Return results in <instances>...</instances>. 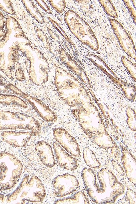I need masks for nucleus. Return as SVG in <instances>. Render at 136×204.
<instances>
[{"mask_svg":"<svg viewBox=\"0 0 136 204\" xmlns=\"http://www.w3.org/2000/svg\"><path fill=\"white\" fill-rule=\"evenodd\" d=\"M45 196L46 190L41 180L35 176L27 175L23 178L8 199L12 203L40 202Z\"/></svg>","mask_w":136,"mask_h":204,"instance_id":"nucleus-1","label":"nucleus"},{"mask_svg":"<svg viewBox=\"0 0 136 204\" xmlns=\"http://www.w3.org/2000/svg\"><path fill=\"white\" fill-rule=\"evenodd\" d=\"M125 188L113 173L103 168L97 173L95 186L96 203H112L124 193Z\"/></svg>","mask_w":136,"mask_h":204,"instance_id":"nucleus-2","label":"nucleus"},{"mask_svg":"<svg viewBox=\"0 0 136 204\" xmlns=\"http://www.w3.org/2000/svg\"><path fill=\"white\" fill-rule=\"evenodd\" d=\"M79 182L76 177L69 173L58 176L52 182V192L57 197H63L71 194L77 190Z\"/></svg>","mask_w":136,"mask_h":204,"instance_id":"nucleus-3","label":"nucleus"},{"mask_svg":"<svg viewBox=\"0 0 136 204\" xmlns=\"http://www.w3.org/2000/svg\"><path fill=\"white\" fill-rule=\"evenodd\" d=\"M110 21L123 50L130 56L135 59V47L130 37L118 22L114 19H111Z\"/></svg>","mask_w":136,"mask_h":204,"instance_id":"nucleus-4","label":"nucleus"},{"mask_svg":"<svg viewBox=\"0 0 136 204\" xmlns=\"http://www.w3.org/2000/svg\"><path fill=\"white\" fill-rule=\"evenodd\" d=\"M55 140L66 151L72 156L78 158L80 156V149L78 144L68 132L61 129L54 130Z\"/></svg>","mask_w":136,"mask_h":204,"instance_id":"nucleus-5","label":"nucleus"},{"mask_svg":"<svg viewBox=\"0 0 136 204\" xmlns=\"http://www.w3.org/2000/svg\"><path fill=\"white\" fill-rule=\"evenodd\" d=\"M53 147L56 161L60 167L70 171L77 169L78 163L75 157L68 153L58 143L54 142Z\"/></svg>","mask_w":136,"mask_h":204,"instance_id":"nucleus-6","label":"nucleus"},{"mask_svg":"<svg viewBox=\"0 0 136 204\" xmlns=\"http://www.w3.org/2000/svg\"><path fill=\"white\" fill-rule=\"evenodd\" d=\"M35 151L43 164L51 168L55 164L54 153L51 146L45 141H39L35 145Z\"/></svg>","mask_w":136,"mask_h":204,"instance_id":"nucleus-7","label":"nucleus"},{"mask_svg":"<svg viewBox=\"0 0 136 204\" xmlns=\"http://www.w3.org/2000/svg\"><path fill=\"white\" fill-rule=\"evenodd\" d=\"M4 140L13 147H22L27 145L32 137L30 132L10 131L3 134Z\"/></svg>","mask_w":136,"mask_h":204,"instance_id":"nucleus-8","label":"nucleus"},{"mask_svg":"<svg viewBox=\"0 0 136 204\" xmlns=\"http://www.w3.org/2000/svg\"><path fill=\"white\" fill-rule=\"evenodd\" d=\"M83 183L88 196L94 202L96 203L95 186L96 175L92 169L85 168L81 173Z\"/></svg>","mask_w":136,"mask_h":204,"instance_id":"nucleus-9","label":"nucleus"},{"mask_svg":"<svg viewBox=\"0 0 136 204\" xmlns=\"http://www.w3.org/2000/svg\"><path fill=\"white\" fill-rule=\"evenodd\" d=\"M122 161L128 179L135 185V159L131 153L125 149H123Z\"/></svg>","mask_w":136,"mask_h":204,"instance_id":"nucleus-10","label":"nucleus"},{"mask_svg":"<svg viewBox=\"0 0 136 204\" xmlns=\"http://www.w3.org/2000/svg\"><path fill=\"white\" fill-rule=\"evenodd\" d=\"M55 204H89L86 195L82 191L75 193L68 197L63 198L56 201Z\"/></svg>","mask_w":136,"mask_h":204,"instance_id":"nucleus-11","label":"nucleus"},{"mask_svg":"<svg viewBox=\"0 0 136 204\" xmlns=\"http://www.w3.org/2000/svg\"><path fill=\"white\" fill-rule=\"evenodd\" d=\"M83 155L84 162L87 166L95 169L100 168L101 164L94 152L90 148L87 147L84 148Z\"/></svg>","mask_w":136,"mask_h":204,"instance_id":"nucleus-12","label":"nucleus"},{"mask_svg":"<svg viewBox=\"0 0 136 204\" xmlns=\"http://www.w3.org/2000/svg\"><path fill=\"white\" fill-rule=\"evenodd\" d=\"M94 142L99 147L102 149H109L115 146V143L110 138L105 135H99L94 138Z\"/></svg>","mask_w":136,"mask_h":204,"instance_id":"nucleus-13","label":"nucleus"},{"mask_svg":"<svg viewBox=\"0 0 136 204\" xmlns=\"http://www.w3.org/2000/svg\"><path fill=\"white\" fill-rule=\"evenodd\" d=\"M99 1L104 11L109 16L113 18H117V14L115 8L110 1Z\"/></svg>","mask_w":136,"mask_h":204,"instance_id":"nucleus-14","label":"nucleus"},{"mask_svg":"<svg viewBox=\"0 0 136 204\" xmlns=\"http://www.w3.org/2000/svg\"><path fill=\"white\" fill-rule=\"evenodd\" d=\"M125 2L126 5L127 7L128 8L131 14L133 16V18L134 21H135V10L133 8H132V6L130 4V2L129 1H127V2H126V1H124Z\"/></svg>","mask_w":136,"mask_h":204,"instance_id":"nucleus-15","label":"nucleus"},{"mask_svg":"<svg viewBox=\"0 0 136 204\" xmlns=\"http://www.w3.org/2000/svg\"><path fill=\"white\" fill-rule=\"evenodd\" d=\"M127 196L128 198V200L129 201L130 203H136L135 199H134V197H135V194L134 195L133 192H129L127 193Z\"/></svg>","mask_w":136,"mask_h":204,"instance_id":"nucleus-16","label":"nucleus"}]
</instances>
